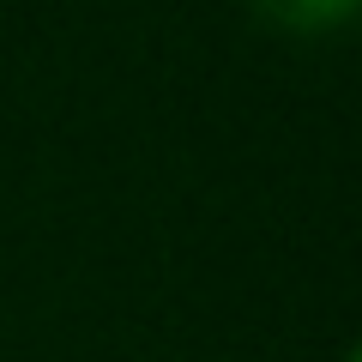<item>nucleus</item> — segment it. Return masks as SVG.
Instances as JSON below:
<instances>
[{
	"instance_id": "f03ea898",
	"label": "nucleus",
	"mask_w": 362,
	"mask_h": 362,
	"mask_svg": "<svg viewBox=\"0 0 362 362\" xmlns=\"http://www.w3.org/2000/svg\"><path fill=\"white\" fill-rule=\"evenodd\" d=\"M350 362H362V338H356V350H350Z\"/></svg>"
},
{
	"instance_id": "f257e3e1",
	"label": "nucleus",
	"mask_w": 362,
	"mask_h": 362,
	"mask_svg": "<svg viewBox=\"0 0 362 362\" xmlns=\"http://www.w3.org/2000/svg\"><path fill=\"white\" fill-rule=\"evenodd\" d=\"M254 13L272 18V25H284V30L314 37V30H338V25H350V18L362 13V0H254Z\"/></svg>"
}]
</instances>
